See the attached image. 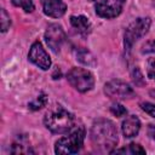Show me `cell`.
I'll list each match as a JSON object with an SVG mask.
<instances>
[{
    "mask_svg": "<svg viewBox=\"0 0 155 155\" xmlns=\"http://www.w3.org/2000/svg\"><path fill=\"white\" fill-rule=\"evenodd\" d=\"M28 58L31 63H34L36 67H39L42 70H47L51 67V58L46 53L40 41H35L31 45L28 53Z\"/></svg>",
    "mask_w": 155,
    "mask_h": 155,
    "instance_id": "cell-9",
    "label": "cell"
},
{
    "mask_svg": "<svg viewBox=\"0 0 155 155\" xmlns=\"http://www.w3.org/2000/svg\"><path fill=\"white\" fill-rule=\"evenodd\" d=\"M94 150L99 153H110L117 144V130L113 121L108 119H97L93 121L90 132Z\"/></svg>",
    "mask_w": 155,
    "mask_h": 155,
    "instance_id": "cell-1",
    "label": "cell"
},
{
    "mask_svg": "<svg viewBox=\"0 0 155 155\" xmlns=\"http://www.w3.org/2000/svg\"><path fill=\"white\" fill-rule=\"evenodd\" d=\"M44 13L52 18L62 17L67 11V5L63 0H42Z\"/></svg>",
    "mask_w": 155,
    "mask_h": 155,
    "instance_id": "cell-10",
    "label": "cell"
},
{
    "mask_svg": "<svg viewBox=\"0 0 155 155\" xmlns=\"http://www.w3.org/2000/svg\"><path fill=\"white\" fill-rule=\"evenodd\" d=\"M67 80L71 87L79 92H87L94 85V78L91 71L84 68H73L67 74Z\"/></svg>",
    "mask_w": 155,
    "mask_h": 155,
    "instance_id": "cell-5",
    "label": "cell"
},
{
    "mask_svg": "<svg viewBox=\"0 0 155 155\" xmlns=\"http://www.w3.org/2000/svg\"><path fill=\"white\" fill-rule=\"evenodd\" d=\"M46 128H48L53 133L63 134L68 133L74 128L75 117L71 113L65 110L63 107L57 105L56 108L47 111L44 119Z\"/></svg>",
    "mask_w": 155,
    "mask_h": 155,
    "instance_id": "cell-2",
    "label": "cell"
},
{
    "mask_svg": "<svg viewBox=\"0 0 155 155\" xmlns=\"http://www.w3.org/2000/svg\"><path fill=\"white\" fill-rule=\"evenodd\" d=\"M75 57H76V61H79L81 64L84 65H87V67H94L97 64V59L96 57L92 54L91 51H88L87 48H84V47H80L75 51Z\"/></svg>",
    "mask_w": 155,
    "mask_h": 155,
    "instance_id": "cell-13",
    "label": "cell"
},
{
    "mask_svg": "<svg viewBox=\"0 0 155 155\" xmlns=\"http://www.w3.org/2000/svg\"><path fill=\"white\" fill-rule=\"evenodd\" d=\"M12 4L17 7L23 8L25 12H33L34 10L33 0H12Z\"/></svg>",
    "mask_w": 155,
    "mask_h": 155,
    "instance_id": "cell-15",
    "label": "cell"
},
{
    "mask_svg": "<svg viewBox=\"0 0 155 155\" xmlns=\"http://www.w3.org/2000/svg\"><path fill=\"white\" fill-rule=\"evenodd\" d=\"M104 93L111 99H130L134 96L133 88L122 80H110L104 86Z\"/></svg>",
    "mask_w": 155,
    "mask_h": 155,
    "instance_id": "cell-7",
    "label": "cell"
},
{
    "mask_svg": "<svg viewBox=\"0 0 155 155\" xmlns=\"http://www.w3.org/2000/svg\"><path fill=\"white\" fill-rule=\"evenodd\" d=\"M45 40H46V44L48 45V47L53 52L57 53L61 50L63 42L65 41V33H64L62 25H59L57 23L50 24L45 31Z\"/></svg>",
    "mask_w": 155,
    "mask_h": 155,
    "instance_id": "cell-8",
    "label": "cell"
},
{
    "mask_svg": "<svg viewBox=\"0 0 155 155\" xmlns=\"http://www.w3.org/2000/svg\"><path fill=\"white\" fill-rule=\"evenodd\" d=\"M150 24H151V21L149 17H139V18L134 19L126 28L125 36H124V44H125L126 51H130L131 47L133 46V44L148 33Z\"/></svg>",
    "mask_w": 155,
    "mask_h": 155,
    "instance_id": "cell-4",
    "label": "cell"
},
{
    "mask_svg": "<svg viewBox=\"0 0 155 155\" xmlns=\"http://www.w3.org/2000/svg\"><path fill=\"white\" fill-rule=\"evenodd\" d=\"M140 107H142V109H143L147 114H149L150 116L155 117V104H151V103L145 102V103H142Z\"/></svg>",
    "mask_w": 155,
    "mask_h": 155,
    "instance_id": "cell-20",
    "label": "cell"
},
{
    "mask_svg": "<svg viewBox=\"0 0 155 155\" xmlns=\"http://www.w3.org/2000/svg\"><path fill=\"white\" fill-rule=\"evenodd\" d=\"M0 23H1V31L5 33L10 25H11V18L8 16V13L6 12L5 8H1V15H0Z\"/></svg>",
    "mask_w": 155,
    "mask_h": 155,
    "instance_id": "cell-17",
    "label": "cell"
},
{
    "mask_svg": "<svg viewBox=\"0 0 155 155\" xmlns=\"http://www.w3.org/2000/svg\"><path fill=\"white\" fill-rule=\"evenodd\" d=\"M131 76H132V80L134 82L136 86H144L145 85V80H144V76L142 74V71L139 70V68H134L131 73Z\"/></svg>",
    "mask_w": 155,
    "mask_h": 155,
    "instance_id": "cell-16",
    "label": "cell"
},
{
    "mask_svg": "<svg viewBox=\"0 0 155 155\" xmlns=\"http://www.w3.org/2000/svg\"><path fill=\"white\" fill-rule=\"evenodd\" d=\"M84 139H85V128L82 126H79L74 128L69 136L63 137L56 142L54 151L58 155L75 154L81 149L84 144Z\"/></svg>",
    "mask_w": 155,
    "mask_h": 155,
    "instance_id": "cell-3",
    "label": "cell"
},
{
    "mask_svg": "<svg viewBox=\"0 0 155 155\" xmlns=\"http://www.w3.org/2000/svg\"><path fill=\"white\" fill-rule=\"evenodd\" d=\"M147 71H148V76L150 79H155V59L154 58H151V59L148 61Z\"/></svg>",
    "mask_w": 155,
    "mask_h": 155,
    "instance_id": "cell-21",
    "label": "cell"
},
{
    "mask_svg": "<svg viewBox=\"0 0 155 155\" xmlns=\"http://www.w3.org/2000/svg\"><path fill=\"white\" fill-rule=\"evenodd\" d=\"M46 103H47V97H46V94H44V93H41L35 101H33L31 103H29V109H31V110H39V109H41V108H44L45 105H46Z\"/></svg>",
    "mask_w": 155,
    "mask_h": 155,
    "instance_id": "cell-14",
    "label": "cell"
},
{
    "mask_svg": "<svg viewBox=\"0 0 155 155\" xmlns=\"http://www.w3.org/2000/svg\"><path fill=\"white\" fill-rule=\"evenodd\" d=\"M94 11L102 18H115L117 17L126 2V0H93Z\"/></svg>",
    "mask_w": 155,
    "mask_h": 155,
    "instance_id": "cell-6",
    "label": "cell"
},
{
    "mask_svg": "<svg viewBox=\"0 0 155 155\" xmlns=\"http://www.w3.org/2000/svg\"><path fill=\"white\" fill-rule=\"evenodd\" d=\"M142 53H155V39L148 41L142 47Z\"/></svg>",
    "mask_w": 155,
    "mask_h": 155,
    "instance_id": "cell-19",
    "label": "cell"
},
{
    "mask_svg": "<svg viewBox=\"0 0 155 155\" xmlns=\"http://www.w3.org/2000/svg\"><path fill=\"white\" fill-rule=\"evenodd\" d=\"M148 133H149V136L151 137V139L155 140V125H149V127H148Z\"/></svg>",
    "mask_w": 155,
    "mask_h": 155,
    "instance_id": "cell-23",
    "label": "cell"
},
{
    "mask_svg": "<svg viewBox=\"0 0 155 155\" xmlns=\"http://www.w3.org/2000/svg\"><path fill=\"white\" fill-rule=\"evenodd\" d=\"M130 153H132V154H140V155H143V154H145V150L139 145V144H136V143H131L130 144Z\"/></svg>",
    "mask_w": 155,
    "mask_h": 155,
    "instance_id": "cell-22",
    "label": "cell"
},
{
    "mask_svg": "<svg viewBox=\"0 0 155 155\" xmlns=\"http://www.w3.org/2000/svg\"><path fill=\"white\" fill-rule=\"evenodd\" d=\"M154 80H155V79H154Z\"/></svg>",
    "mask_w": 155,
    "mask_h": 155,
    "instance_id": "cell-24",
    "label": "cell"
},
{
    "mask_svg": "<svg viewBox=\"0 0 155 155\" xmlns=\"http://www.w3.org/2000/svg\"><path fill=\"white\" fill-rule=\"evenodd\" d=\"M70 24L82 35H87L91 31V23L85 16H71Z\"/></svg>",
    "mask_w": 155,
    "mask_h": 155,
    "instance_id": "cell-12",
    "label": "cell"
},
{
    "mask_svg": "<svg viewBox=\"0 0 155 155\" xmlns=\"http://www.w3.org/2000/svg\"><path fill=\"white\" fill-rule=\"evenodd\" d=\"M122 133L125 137L131 138L138 134L140 130V121L136 115H130L122 121Z\"/></svg>",
    "mask_w": 155,
    "mask_h": 155,
    "instance_id": "cell-11",
    "label": "cell"
},
{
    "mask_svg": "<svg viewBox=\"0 0 155 155\" xmlns=\"http://www.w3.org/2000/svg\"><path fill=\"white\" fill-rule=\"evenodd\" d=\"M110 111L116 116V117H121V116H124V115H126L127 114V110H126V108L122 105V104H120V103H114L111 107H110Z\"/></svg>",
    "mask_w": 155,
    "mask_h": 155,
    "instance_id": "cell-18",
    "label": "cell"
}]
</instances>
